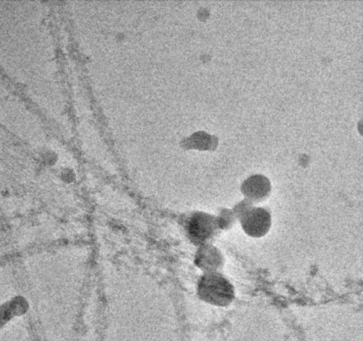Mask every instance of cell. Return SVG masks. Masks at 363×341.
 <instances>
[{"label": "cell", "mask_w": 363, "mask_h": 341, "mask_svg": "<svg viewBox=\"0 0 363 341\" xmlns=\"http://www.w3.org/2000/svg\"><path fill=\"white\" fill-rule=\"evenodd\" d=\"M197 294L201 301L216 306H228L235 299V289L223 275L206 272L197 284Z\"/></svg>", "instance_id": "obj_1"}, {"label": "cell", "mask_w": 363, "mask_h": 341, "mask_svg": "<svg viewBox=\"0 0 363 341\" xmlns=\"http://www.w3.org/2000/svg\"><path fill=\"white\" fill-rule=\"evenodd\" d=\"M219 228L218 219L204 213L192 214L185 223L187 237L199 246L209 245L218 235Z\"/></svg>", "instance_id": "obj_2"}, {"label": "cell", "mask_w": 363, "mask_h": 341, "mask_svg": "<svg viewBox=\"0 0 363 341\" xmlns=\"http://www.w3.org/2000/svg\"><path fill=\"white\" fill-rule=\"evenodd\" d=\"M240 218L243 230L252 237H262L269 233L272 226V216L269 211L260 207L246 208Z\"/></svg>", "instance_id": "obj_3"}, {"label": "cell", "mask_w": 363, "mask_h": 341, "mask_svg": "<svg viewBox=\"0 0 363 341\" xmlns=\"http://www.w3.org/2000/svg\"><path fill=\"white\" fill-rule=\"evenodd\" d=\"M196 264L206 272H218L223 265V257L218 248L211 245L201 246L196 257Z\"/></svg>", "instance_id": "obj_4"}, {"label": "cell", "mask_w": 363, "mask_h": 341, "mask_svg": "<svg viewBox=\"0 0 363 341\" xmlns=\"http://www.w3.org/2000/svg\"><path fill=\"white\" fill-rule=\"evenodd\" d=\"M270 189L269 180L262 175H253L243 182L241 191L252 201H262L269 196Z\"/></svg>", "instance_id": "obj_5"}]
</instances>
